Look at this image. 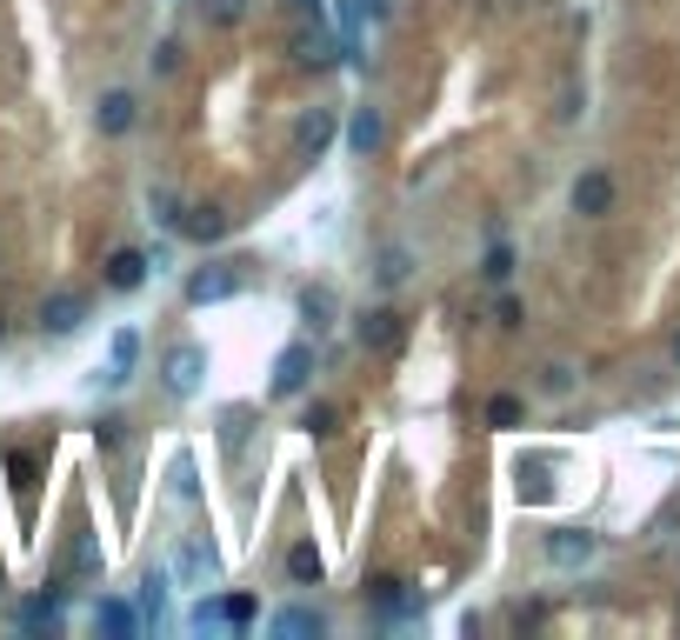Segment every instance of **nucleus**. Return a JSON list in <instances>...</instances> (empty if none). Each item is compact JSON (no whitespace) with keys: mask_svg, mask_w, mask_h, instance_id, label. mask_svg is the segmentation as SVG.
Here are the masks:
<instances>
[{"mask_svg":"<svg viewBox=\"0 0 680 640\" xmlns=\"http://www.w3.org/2000/svg\"><path fill=\"white\" fill-rule=\"evenodd\" d=\"M247 280H254V260H207V267L187 280V301H194V307H214V301L247 294Z\"/></svg>","mask_w":680,"mask_h":640,"instance_id":"1","label":"nucleus"},{"mask_svg":"<svg viewBox=\"0 0 680 640\" xmlns=\"http://www.w3.org/2000/svg\"><path fill=\"white\" fill-rule=\"evenodd\" d=\"M200 374H207V347H200V341H174V347L160 354V387H167L174 401H194V394H200Z\"/></svg>","mask_w":680,"mask_h":640,"instance_id":"2","label":"nucleus"},{"mask_svg":"<svg viewBox=\"0 0 680 640\" xmlns=\"http://www.w3.org/2000/svg\"><path fill=\"white\" fill-rule=\"evenodd\" d=\"M307 381H314V341H287L280 354H274V394L280 401H294V394H307Z\"/></svg>","mask_w":680,"mask_h":640,"instance_id":"3","label":"nucleus"},{"mask_svg":"<svg viewBox=\"0 0 680 640\" xmlns=\"http://www.w3.org/2000/svg\"><path fill=\"white\" fill-rule=\"evenodd\" d=\"M80 321H87V294H80V287H60V294L40 301V327H47V334H73Z\"/></svg>","mask_w":680,"mask_h":640,"instance_id":"4","label":"nucleus"},{"mask_svg":"<svg viewBox=\"0 0 680 640\" xmlns=\"http://www.w3.org/2000/svg\"><path fill=\"white\" fill-rule=\"evenodd\" d=\"M354 334H361L367 354H394V347H401V314H394V307H367V314L354 321Z\"/></svg>","mask_w":680,"mask_h":640,"instance_id":"5","label":"nucleus"},{"mask_svg":"<svg viewBox=\"0 0 680 640\" xmlns=\"http://www.w3.org/2000/svg\"><path fill=\"white\" fill-rule=\"evenodd\" d=\"M134 120H140V100H134L127 87H107V93L93 100V127H100V134H127Z\"/></svg>","mask_w":680,"mask_h":640,"instance_id":"6","label":"nucleus"},{"mask_svg":"<svg viewBox=\"0 0 680 640\" xmlns=\"http://www.w3.org/2000/svg\"><path fill=\"white\" fill-rule=\"evenodd\" d=\"M327 140H334V107H307L300 127H294V154H300V160H321Z\"/></svg>","mask_w":680,"mask_h":640,"instance_id":"7","label":"nucleus"},{"mask_svg":"<svg viewBox=\"0 0 680 640\" xmlns=\"http://www.w3.org/2000/svg\"><path fill=\"white\" fill-rule=\"evenodd\" d=\"M594 554H601V541L581 534V528H554V534H548V561H554V568H588Z\"/></svg>","mask_w":680,"mask_h":640,"instance_id":"8","label":"nucleus"},{"mask_svg":"<svg viewBox=\"0 0 680 640\" xmlns=\"http://www.w3.org/2000/svg\"><path fill=\"white\" fill-rule=\"evenodd\" d=\"M347 147L367 160V154H381L387 147V114L381 107H354V120H347Z\"/></svg>","mask_w":680,"mask_h":640,"instance_id":"9","label":"nucleus"},{"mask_svg":"<svg viewBox=\"0 0 680 640\" xmlns=\"http://www.w3.org/2000/svg\"><path fill=\"white\" fill-rule=\"evenodd\" d=\"M608 207H614V180H608L601 167H594V174H581V180H574V214H588V220H601Z\"/></svg>","mask_w":680,"mask_h":640,"instance_id":"10","label":"nucleus"},{"mask_svg":"<svg viewBox=\"0 0 680 640\" xmlns=\"http://www.w3.org/2000/svg\"><path fill=\"white\" fill-rule=\"evenodd\" d=\"M140 280H147V254H140V247H114V254H107V287H114V294H134Z\"/></svg>","mask_w":680,"mask_h":640,"instance_id":"11","label":"nucleus"},{"mask_svg":"<svg viewBox=\"0 0 680 640\" xmlns=\"http://www.w3.org/2000/svg\"><path fill=\"white\" fill-rule=\"evenodd\" d=\"M134 361H140V334L120 327L114 347H107V387H127V381H134Z\"/></svg>","mask_w":680,"mask_h":640,"instance_id":"12","label":"nucleus"},{"mask_svg":"<svg viewBox=\"0 0 680 640\" xmlns=\"http://www.w3.org/2000/svg\"><path fill=\"white\" fill-rule=\"evenodd\" d=\"M287 574H294V588H321V574H327L321 548H314V541H294V548H287Z\"/></svg>","mask_w":680,"mask_h":640,"instance_id":"13","label":"nucleus"},{"mask_svg":"<svg viewBox=\"0 0 680 640\" xmlns=\"http://www.w3.org/2000/svg\"><path fill=\"white\" fill-rule=\"evenodd\" d=\"M294 60H300V67H327V60H334V33L314 20L307 33H294Z\"/></svg>","mask_w":680,"mask_h":640,"instance_id":"14","label":"nucleus"},{"mask_svg":"<svg viewBox=\"0 0 680 640\" xmlns=\"http://www.w3.org/2000/svg\"><path fill=\"white\" fill-rule=\"evenodd\" d=\"M227 227H234V220H227L220 207H194V220H180V234H187V240H200V247H214Z\"/></svg>","mask_w":680,"mask_h":640,"instance_id":"15","label":"nucleus"},{"mask_svg":"<svg viewBox=\"0 0 680 640\" xmlns=\"http://www.w3.org/2000/svg\"><path fill=\"white\" fill-rule=\"evenodd\" d=\"M407 267H414V254L394 240V247H381V260H374V280H381V287H401V280H407Z\"/></svg>","mask_w":680,"mask_h":640,"instance_id":"16","label":"nucleus"},{"mask_svg":"<svg viewBox=\"0 0 680 640\" xmlns=\"http://www.w3.org/2000/svg\"><path fill=\"white\" fill-rule=\"evenodd\" d=\"M334 307H341V301H334V287H307V294H300V314H307V327H314V334H321V327H334Z\"/></svg>","mask_w":680,"mask_h":640,"instance_id":"17","label":"nucleus"},{"mask_svg":"<svg viewBox=\"0 0 680 640\" xmlns=\"http://www.w3.org/2000/svg\"><path fill=\"white\" fill-rule=\"evenodd\" d=\"M93 621H100V628H107V634H134V628H140V614H134V608H127V601H100V608H93Z\"/></svg>","mask_w":680,"mask_h":640,"instance_id":"18","label":"nucleus"},{"mask_svg":"<svg viewBox=\"0 0 680 640\" xmlns=\"http://www.w3.org/2000/svg\"><path fill=\"white\" fill-rule=\"evenodd\" d=\"M274 634H327V621L314 614V608H287V614H274Z\"/></svg>","mask_w":680,"mask_h":640,"instance_id":"19","label":"nucleus"},{"mask_svg":"<svg viewBox=\"0 0 680 640\" xmlns=\"http://www.w3.org/2000/svg\"><path fill=\"white\" fill-rule=\"evenodd\" d=\"M140 614H147V621L167 614V574H140Z\"/></svg>","mask_w":680,"mask_h":640,"instance_id":"20","label":"nucleus"},{"mask_svg":"<svg viewBox=\"0 0 680 640\" xmlns=\"http://www.w3.org/2000/svg\"><path fill=\"white\" fill-rule=\"evenodd\" d=\"M481 274H487V280L501 287V280L514 274V247H507V240H494V247H487V260H481Z\"/></svg>","mask_w":680,"mask_h":640,"instance_id":"21","label":"nucleus"},{"mask_svg":"<svg viewBox=\"0 0 680 640\" xmlns=\"http://www.w3.org/2000/svg\"><path fill=\"white\" fill-rule=\"evenodd\" d=\"M374 608H381V614H407L414 601L401 594V581H374Z\"/></svg>","mask_w":680,"mask_h":640,"instance_id":"22","label":"nucleus"},{"mask_svg":"<svg viewBox=\"0 0 680 640\" xmlns=\"http://www.w3.org/2000/svg\"><path fill=\"white\" fill-rule=\"evenodd\" d=\"M20 628H60V601H33V608H20Z\"/></svg>","mask_w":680,"mask_h":640,"instance_id":"23","label":"nucleus"},{"mask_svg":"<svg viewBox=\"0 0 680 640\" xmlns=\"http://www.w3.org/2000/svg\"><path fill=\"white\" fill-rule=\"evenodd\" d=\"M200 13H207L214 27H234V20L247 13V0H200Z\"/></svg>","mask_w":680,"mask_h":640,"instance_id":"24","label":"nucleus"},{"mask_svg":"<svg viewBox=\"0 0 680 640\" xmlns=\"http://www.w3.org/2000/svg\"><path fill=\"white\" fill-rule=\"evenodd\" d=\"M487 421H494V427H514V421H521V401H514V394H494V401H487Z\"/></svg>","mask_w":680,"mask_h":640,"instance_id":"25","label":"nucleus"},{"mask_svg":"<svg viewBox=\"0 0 680 640\" xmlns=\"http://www.w3.org/2000/svg\"><path fill=\"white\" fill-rule=\"evenodd\" d=\"M334 421H341V414H334L327 401H314V407L300 414V427H307V434H334Z\"/></svg>","mask_w":680,"mask_h":640,"instance_id":"26","label":"nucleus"},{"mask_svg":"<svg viewBox=\"0 0 680 640\" xmlns=\"http://www.w3.org/2000/svg\"><path fill=\"white\" fill-rule=\"evenodd\" d=\"M220 614H227V628H247V621H254V601H247V594H227Z\"/></svg>","mask_w":680,"mask_h":640,"instance_id":"27","label":"nucleus"},{"mask_svg":"<svg viewBox=\"0 0 680 640\" xmlns=\"http://www.w3.org/2000/svg\"><path fill=\"white\" fill-rule=\"evenodd\" d=\"M187 621H194L200 634H214V628H227V614H220V601H200V608H194Z\"/></svg>","mask_w":680,"mask_h":640,"instance_id":"28","label":"nucleus"},{"mask_svg":"<svg viewBox=\"0 0 680 640\" xmlns=\"http://www.w3.org/2000/svg\"><path fill=\"white\" fill-rule=\"evenodd\" d=\"M154 67H160V73H174V67H180V47H174V40H160V47H154Z\"/></svg>","mask_w":680,"mask_h":640,"instance_id":"29","label":"nucleus"},{"mask_svg":"<svg viewBox=\"0 0 680 640\" xmlns=\"http://www.w3.org/2000/svg\"><path fill=\"white\" fill-rule=\"evenodd\" d=\"M541 387H548V394H568V387H574V374H568V367H548V374H541Z\"/></svg>","mask_w":680,"mask_h":640,"instance_id":"30","label":"nucleus"},{"mask_svg":"<svg viewBox=\"0 0 680 640\" xmlns=\"http://www.w3.org/2000/svg\"><path fill=\"white\" fill-rule=\"evenodd\" d=\"M0 341H7V321H0Z\"/></svg>","mask_w":680,"mask_h":640,"instance_id":"31","label":"nucleus"},{"mask_svg":"<svg viewBox=\"0 0 680 640\" xmlns=\"http://www.w3.org/2000/svg\"><path fill=\"white\" fill-rule=\"evenodd\" d=\"M674 361H680V341H674Z\"/></svg>","mask_w":680,"mask_h":640,"instance_id":"32","label":"nucleus"},{"mask_svg":"<svg viewBox=\"0 0 680 640\" xmlns=\"http://www.w3.org/2000/svg\"><path fill=\"white\" fill-rule=\"evenodd\" d=\"M0 588H7V581H0Z\"/></svg>","mask_w":680,"mask_h":640,"instance_id":"33","label":"nucleus"}]
</instances>
